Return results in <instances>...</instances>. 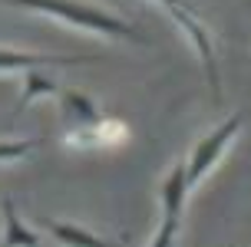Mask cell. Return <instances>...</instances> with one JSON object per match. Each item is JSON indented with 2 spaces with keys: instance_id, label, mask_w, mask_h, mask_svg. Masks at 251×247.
Listing matches in <instances>:
<instances>
[{
  "instance_id": "5",
  "label": "cell",
  "mask_w": 251,
  "mask_h": 247,
  "mask_svg": "<svg viewBox=\"0 0 251 247\" xmlns=\"http://www.w3.org/2000/svg\"><path fill=\"white\" fill-rule=\"evenodd\" d=\"M40 237L20 221L13 198H3V247H37Z\"/></svg>"
},
{
  "instance_id": "10",
  "label": "cell",
  "mask_w": 251,
  "mask_h": 247,
  "mask_svg": "<svg viewBox=\"0 0 251 247\" xmlns=\"http://www.w3.org/2000/svg\"><path fill=\"white\" fill-rule=\"evenodd\" d=\"M162 3H165V7H172V3H182V0H162Z\"/></svg>"
},
{
  "instance_id": "9",
  "label": "cell",
  "mask_w": 251,
  "mask_h": 247,
  "mask_svg": "<svg viewBox=\"0 0 251 247\" xmlns=\"http://www.w3.org/2000/svg\"><path fill=\"white\" fill-rule=\"evenodd\" d=\"M176 234H178V218H162V227H159V234L152 237L149 247H172Z\"/></svg>"
},
{
  "instance_id": "2",
  "label": "cell",
  "mask_w": 251,
  "mask_h": 247,
  "mask_svg": "<svg viewBox=\"0 0 251 247\" xmlns=\"http://www.w3.org/2000/svg\"><path fill=\"white\" fill-rule=\"evenodd\" d=\"M241 122H245V115L241 112H235V115H228L225 122L215 129L212 135H205L199 142V145L192 148V158H188V165H185V175H188V188H195L205 178V172L212 168L215 161L225 155V148H228V142L235 138V132L241 129Z\"/></svg>"
},
{
  "instance_id": "3",
  "label": "cell",
  "mask_w": 251,
  "mask_h": 247,
  "mask_svg": "<svg viewBox=\"0 0 251 247\" xmlns=\"http://www.w3.org/2000/svg\"><path fill=\"white\" fill-rule=\"evenodd\" d=\"M100 56H60V53H17V49H0V69H30V66H76V63H93Z\"/></svg>"
},
{
  "instance_id": "6",
  "label": "cell",
  "mask_w": 251,
  "mask_h": 247,
  "mask_svg": "<svg viewBox=\"0 0 251 247\" xmlns=\"http://www.w3.org/2000/svg\"><path fill=\"white\" fill-rule=\"evenodd\" d=\"M47 231L66 247H119L113 241H106V237H96V234H89V231L76 227V224H66V221H47Z\"/></svg>"
},
{
  "instance_id": "7",
  "label": "cell",
  "mask_w": 251,
  "mask_h": 247,
  "mask_svg": "<svg viewBox=\"0 0 251 247\" xmlns=\"http://www.w3.org/2000/svg\"><path fill=\"white\" fill-rule=\"evenodd\" d=\"M50 92H56V83H53L50 76L37 73V69L30 66V73H26V83H24V92H20V99H17V106H13V119H17V115H20V112H24L37 96H50Z\"/></svg>"
},
{
  "instance_id": "1",
  "label": "cell",
  "mask_w": 251,
  "mask_h": 247,
  "mask_svg": "<svg viewBox=\"0 0 251 247\" xmlns=\"http://www.w3.org/2000/svg\"><path fill=\"white\" fill-rule=\"evenodd\" d=\"M0 3H10V7H26V10H40L50 13V17H60L73 26H83V30H96V33H106V37H119V40H136V43H146V37L139 33L136 26L123 23L119 17L100 10V7H89V3H79V0H0Z\"/></svg>"
},
{
  "instance_id": "8",
  "label": "cell",
  "mask_w": 251,
  "mask_h": 247,
  "mask_svg": "<svg viewBox=\"0 0 251 247\" xmlns=\"http://www.w3.org/2000/svg\"><path fill=\"white\" fill-rule=\"evenodd\" d=\"M60 99H63V112H66V119L70 122H76V125H93L96 122V106H93V99L89 96H83V92H60Z\"/></svg>"
},
{
  "instance_id": "4",
  "label": "cell",
  "mask_w": 251,
  "mask_h": 247,
  "mask_svg": "<svg viewBox=\"0 0 251 247\" xmlns=\"http://www.w3.org/2000/svg\"><path fill=\"white\" fill-rule=\"evenodd\" d=\"M188 175H185V161H178L176 168L169 172V178L159 188V198H162V218H182V208H185L188 198Z\"/></svg>"
}]
</instances>
